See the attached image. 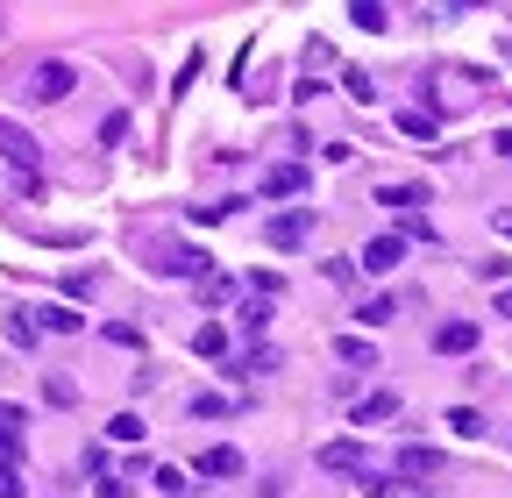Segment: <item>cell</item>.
Segmentation results:
<instances>
[{
	"mask_svg": "<svg viewBox=\"0 0 512 498\" xmlns=\"http://www.w3.org/2000/svg\"><path fill=\"white\" fill-rule=\"evenodd\" d=\"M22 427H29L22 406H0V463H15V456H22Z\"/></svg>",
	"mask_w": 512,
	"mask_h": 498,
	"instance_id": "obj_6",
	"label": "cell"
},
{
	"mask_svg": "<svg viewBox=\"0 0 512 498\" xmlns=\"http://www.w3.org/2000/svg\"><path fill=\"white\" fill-rule=\"evenodd\" d=\"M399 264H406V235H377V242L363 249V271H377V278L399 271Z\"/></svg>",
	"mask_w": 512,
	"mask_h": 498,
	"instance_id": "obj_4",
	"label": "cell"
},
{
	"mask_svg": "<svg viewBox=\"0 0 512 498\" xmlns=\"http://www.w3.org/2000/svg\"><path fill=\"white\" fill-rule=\"evenodd\" d=\"M306 193V164L292 157V164H271V178H264V200H299Z\"/></svg>",
	"mask_w": 512,
	"mask_h": 498,
	"instance_id": "obj_3",
	"label": "cell"
},
{
	"mask_svg": "<svg viewBox=\"0 0 512 498\" xmlns=\"http://www.w3.org/2000/svg\"><path fill=\"white\" fill-rule=\"evenodd\" d=\"M278 285H285L278 271H249V292H256V299H278Z\"/></svg>",
	"mask_w": 512,
	"mask_h": 498,
	"instance_id": "obj_23",
	"label": "cell"
},
{
	"mask_svg": "<svg viewBox=\"0 0 512 498\" xmlns=\"http://www.w3.org/2000/svg\"><path fill=\"white\" fill-rule=\"evenodd\" d=\"M22 491H29L22 470H15V463H0V498H22Z\"/></svg>",
	"mask_w": 512,
	"mask_h": 498,
	"instance_id": "obj_25",
	"label": "cell"
},
{
	"mask_svg": "<svg viewBox=\"0 0 512 498\" xmlns=\"http://www.w3.org/2000/svg\"><path fill=\"white\" fill-rule=\"evenodd\" d=\"M498 314H505V321H512V292H498Z\"/></svg>",
	"mask_w": 512,
	"mask_h": 498,
	"instance_id": "obj_26",
	"label": "cell"
},
{
	"mask_svg": "<svg viewBox=\"0 0 512 498\" xmlns=\"http://www.w3.org/2000/svg\"><path fill=\"white\" fill-rule=\"evenodd\" d=\"M377 207H427V185H377Z\"/></svg>",
	"mask_w": 512,
	"mask_h": 498,
	"instance_id": "obj_10",
	"label": "cell"
},
{
	"mask_svg": "<svg viewBox=\"0 0 512 498\" xmlns=\"http://www.w3.org/2000/svg\"><path fill=\"white\" fill-rule=\"evenodd\" d=\"M434 349H441V356H470V349H477V321H441V328H434Z\"/></svg>",
	"mask_w": 512,
	"mask_h": 498,
	"instance_id": "obj_5",
	"label": "cell"
},
{
	"mask_svg": "<svg viewBox=\"0 0 512 498\" xmlns=\"http://www.w3.org/2000/svg\"><path fill=\"white\" fill-rule=\"evenodd\" d=\"M349 22H356V29H384V8H377V0H356Z\"/></svg>",
	"mask_w": 512,
	"mask_h": 498,
	"instance_id": "obj_21",
	"label": "cell"
},
{
	"mask_svg": "<svg viewBox=\"0 0 512 498\" xmlns=\"http://www.w3.org/2000/svg\"><path fill=\"white\" fill-rule=\"evenodd\" d=\"M498 235H512V207H505V214H498Z\"/></svg>",
	"mask_w": 512,
	"mask_h": 498,
	"instance_id": "obj_27",
	"label": "cell"
},
{
	"mask_svg": "<svg viewBox=\"0 0 512 498\" xmlns=\"http://www.w3.org/2000/svg\"><path fill=\"white\" fill-rule=\"evenodd\" d=\"M342 363H349V370H370V363H377V349H370V342H349V335H342Z\"/></svg>",
	"mask_w": 512,
	"mask_h": 498,
	"instance_id": "obj_20",
	"label": "cell"
},
{
	"mask_svg": "<svg viewBox=\"0 0 512 498\" xmlns=\"http://www.w3.org/2000/svg\"><path fill=\"white\" fill-rule=\"evenodd\" d=\"M157 271H178V278H207V249H171V257H157Z\"/></svg>",
	"mask_w": 512,
	"mask_h": 498,
	"instance_id": "obj_9",
	"label": "cell"
},
{
	"mask_svg": "<svg viewBox=\"0 0 512 498\" xmlns=\"http://www.w3.org/2000/svg\"><path fill=\"white\" fill-rule=\"evenodd\" d=\"M8 342H15V349H36V321H29V314H8Z\"/></svg>",
	"mask_w": 512,
	"mask_h": 498,
	"instance_id": "obj_19",
	"label": "cell"
},
{
	"mask_svg": "<svg viewBox=\"0 0 512 498\" xmlns=\"http://www.w3.org/2000/svg\"><path fill=\"white\" fill-rule=\"evenodd\" d=\"M392 314H399V306H392V299H370V306H363V314H356V321H363V328H384V321H392Z\"/></svg>",
	"mask_w": 512,
	"mask_h": 498,
	"instance_id": "obj_22",
	"label": "cell"
},
{
	"mask_svg": "<svg viewBox=\"0 0 512 498\" xmlns=\"http://www.w3.org/2000/svg\"><path fill=\"white\" fill-rule=\"evenodd\" d=\"M320 463H328V470H370V463H363V442H328V449H320Z\"/></svg>",
	"mask_w": 512,
	"mask_h": 498,
	"instance_id": "obj_11",
	"label": "cell"
},
{
	"mask_svg": "<svg viewBox=\"0 0 512 498\" xmlns=\"http://www.w3.org/2000/svg\"><path fill=\"white\" fill-rule=\"evenodd\" d=\"M399 136H413V143H434V114H427V107L399 114Z\"/></svg>",
	"mask_w": 512,
	"mask_h": 498,
	"instance_id": "obj_15",
	"label": "cell"
},
{
	"mask_svg": "<svg viewBox=\"0 0 512 498\" xmlns=\"http://www.w3.org/2000/svg\"><path fill=\"white\" fill-rule=\"evenodd\" d=\"M0 150H8V157H15L22 171H36V143H29L22 129H0Z\"/></svg>",
	"mask_w": 512,
	"mask_h": 498,
	"instance_id": "obj_14",
	"label": "cell"
},
{
	"mask_svg": "<svg viewBox=\"0 0 512 498\" xmlns=\"http://www.w3.org/2000/svg\"><path fill=\"white\" fill-rule=\"evenodd\" d=\"M143 434H150V427H143L136 413H114V420H107V442H143Z\"/></svg>",
	"mask_w": 512,
	"mask_h": 498,
	"instance_id": "obj_16",
	"label": "cell"
},
{
	"mask_svg": "<svg viewBox=\"0 0 512 498\" xmlns=\"http://www.w3.org/2000/svg\"><path fill=\"white\" fill-rule=\"evenodd\" d=\"M86 321L72 314V306H36V335H79Z\"/></svg>",
	"mask_w": 512,
	"mask_h": 498,
	"instance_id": "obj_7",
	"label": "cell"
},
{
	"mask_svg": "<svg viewBox=\"0 0 512 498\" xmlns=\"http://www.w3.org/2000/svg\"><path fill=\"white\" fill-rule=\"evenodd\" d=\"M434 470H441L434 449H399V477H434Z\"/></svg>",
	"mask_w": 512,
	"mask_h": 498,
	"instance_id": "obj_13",
	"label": "cell"
},
{
	"mask_svg": "<svg viewBox=\"0 0 512 498\" xmlns=\"http://www.w3.org/2000/svg\"><path fill=\"white\" fill-rule=\"evenodd\" d=\"M72 86H79V72L64 65V57H43V65L29 72V86H22V93H29L36 107H50V100H64V93H72Z\"/></svg>",
	"mask_w": 512,
	"mask_h": 498,
	"instance_id": "obj_1",
	"label": "cell"
},
{
	"mask_svg": "<svg viewBox=\"0 0 512 498\" xmlns=\"http://www.w3.org/2000/svg\"><path fill=\"white\" fill-rule=\"evenodd\" d=\"M392 413H399V399H392V392H370V399H356V413H349V420H356V427H377V420H392Z\"/></svg>",
	"mask_w": 512,
	"mask_h": 498,
	"instance_id": "obj_8",
	"label": "cell"
},
{
	"mask_svg": "<svg viewBox=\"0 0 512 498\" xmlns=\"http://www.w3.org/2000/svg\"><path fill=\"white\" fill-rule=\"evenodd\" d=\"M306 235H313V214H306V207H285V214H271V228H264L271 249H299Z\"/></svg>",
	"mask_w": 512,
	"mask_h": 498,
	"instance_id": "obj_2",
	"label": "cell"
},
{
	"mask_svg": "<svg viewBox=\"0 0 512 498\" xmlns=\"http://www.w3.org/2000/svg\"><path fill=\"white\" fill-rule=\"evenodd\" d=\"M192 349H200V356H228V328H221V321H207L200 335H192Z\"/></svg>",
	"mask_w": 512,
	"mask_h": 498,
	"instance_id": "obj_17",
	"label": "cell"
},
{
	"mask_svg": "<svg viewBox=\"0 0 512 498\" xmlns=\"http://www.w3.org/2000/svg\"><path fill=\"white\" fill-rule=\"evenodd\" d=\"M448 427H456V434H463V442H470V434H484V420H477L470 406H456V413H448Z\"/></svg>",
	"mask_w": 512,
	"mask_h": 498,
	"instance_id": "obj_24",
	"label": "cell"
},
{
	"mask_svg": "<svg viewBox=\"0 0 512 498\" xmlns=\"http://www.w3.org/2000/svg\"><path fill=\"white\" fill-rule=\"evenodd\" d=\"M200 477H242V449H207L200 456Z\"/></svg>",
	"mask_w": 512,
	"mask_h": 498,
	"instance_id": "obj_12",
	"label": "cell"
},
{
	"mask_svg": "<svg viewBox=\"0 0 512 498\" xmlns=\"http://www.w3.org/2000/svg\"><path fill=\"white\" fill-rule=\"evenodd\" d=\"M242 328L264 335V328H271V299H249V306H242Z\"/></svg>",
	"mask_w": 512,
	"mask_h": 498,
	"instance_id": "obj_18",
	"label": "cell"
}]
</instances>
